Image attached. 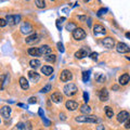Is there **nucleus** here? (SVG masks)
<instances>
[{"label": "nucleus", "mask_w": 130, "mask_h": 130, "mask_svg": "<svg viewBox=\"0 0 130 130\" xmlns=\"http://www.w3.org/2000/svg\"><path fill=\"white\" fill-rule=\"evenodd\" d=\"M129 113L126 112V111H121L120 113H118L117 115V121L118 123H126V120L129 118Z\"/></svg>", "instance_id": "6e6552de"}, {"label": "nucleus", "mask_w": 130, "mask_h": 130, "mask_svg": "<svg viewBox=\"0 0 130 130\" xmlns=\"http://www.w3.org/2000/svg\"><path fill=\"white\" fill-rule=\"evenodd\" d=\"M84 101H85L86 103L89 101V94H88V92H86V91L84 92Z\"/></svg>", "instance_id": "4c0bfd02"}, {"label": "nucleus", "mask_w": 130, "mask_h": 130, "mask_svg": "<svg viewBox=\"0 0 130 130\" xmlns=\"http://www.w3.org/2000/svg\"><path fill=\"white\" fill-rule=\"evenodd\" d=\"M63 91H64V93L67 96H72V95H75L76 94L77 91H78V89H77V86H76L75 84L70 83V84L65 85V87L63 88Z\"/></svg>", "instance_id": "f257e3e1"}, {"label": "nucleus", "mask_w": 130, "mask_h": 130, "mask_svg": "<svg viewBox=\"0 0 130 130\" xmlns=\"http://www.w3.org/2000/svg\"><path fill=\"white\" fill-rule=\"evenodd\" d=\"M9 80H10V77H9V75H2V77H1V81H2L1 89H5L6 85H7L8 83H9Z\"/></svg>", "instance_id": "b1692460"}, {"label": "nucleus", "mask_w": 130, "mask_h": 130, "mask_svg": "<svg viewBox=\"0 0 130 130\" xmlns=\"http://www.w3.org/2000/svg\"><path fill=\"white\" fill-rule=\"evenodd\" d=\"M0 25H1V27H5V26L7 25L6 19H0Z\"/></svg>", "instance_id": "ea45409f"}, {"label": "nucleus", "mask_w": 130, "mask_h": 130, "mask_svg": "<svg viewBox=\"0 0 130 130\" xmlns=\"http://www.w3.org/2000/svg\"><path fill=\"white\" fill-rule=\"evenodd\" d=\"M75 120L77 123H96L98 119L96 116L93 115H81V116H77Z\"/></svg>", "instance_id": "f03ea898"}, {"label": "nucleus", "mask_w": 130, "mask_h": 130, "mask_svg": "<svg viewBox=\"0 0 130 130\" xmlns=\"http://www.w3.org/2000/svg\"><path fill=\"white\" fill-rule=\"evenodd\" d=\"M95 81L99 84H102L105 81V76L103 74H96L95 75Z\"/></svg>", "instance_id": "cd10ccee"}, {"label": "nucleus", "mask_w": 130, "mask_h": 130, "mask_svg": "<svg viewBox=\"0 0 130 130\" xmlns=\"http://www.w3.org/2000/svg\"><path fill=\"white\" fill-rule=\"evenodd\" d=\"M32 31V26L28 22H25L22 24L21 26V32L22 34H30Z\"/></svg>", "instance_id": "9d476101"}, {"label": "nucleus", "mask_w": 130, "mask_h": 130, "mask_svg": "<svg viewBox=\"0 0 130 130\" xmlns=\"http://www.w3.org/2000/svg\"><path fill=\"white\" fill-rule=\"evenodd\" d=\"M16 127H18V129H25V124H23V123H19L18 125H16Z\"/></svg>", "instance_id": "a19ab883"}, {"label": "nucleus", "mask_w": 130, "mask_h": 130, "mask_svg": "<svg viewBox=\"0 0 130 130\" xmlns=\"http://www.w3.org/2000/svg\"><path fill=\"white\" fill-rule=\"evenodd\" d=\"M90 74H91L90 71H85L83 73V80H84V83H87V81L89 80V78H90Z\"/></svg>", "instance_id": "c85d7f7f"}, {"label": "nucleus", "mask_w": 130, "mask_h": 130, "mask_svg": "<svg viewBox=\"0 0 130 130\" xmlns=\"http://www.w3.org/2000/svg\"><path fill=\"white\" fill-rule=\"evenodd\" d=\"M125 128L126 129H130V117L126 120V123H125Z\"/></svg>", "instance_id": "58836bf2"}, {"label": "nucleus", "mask_w": 130, "mask_h": 130, "mask_svg": "<svg viewBox=\"0 0 130 130\" xmlns=\"http://www.w3.org/2000/svg\"><path fill=\"white\" fill-rule=\"evenodd\" d=\"M38 114H39V116L41 117V118H42V117H44V116H43V111H42V108H39Z\"/></svg>", "instance_id": "c03bdc74"}, {"label": "nucleus", "mask_w": 130, "mask_h": 130, "mask_svg": "<svg viewBox=\"0 0 130 130\" xmlns=\"http://www.w3.org/2000/svg\"><path fill=\"white\" fill-rule=\"evenodd\" d=\"M50 90H51V85H50V84H48L47 86H44V87L41 89V91H40V92H42V93H47V92H49Z\"/></svg>", "instance_id": "2f4dec72"}, {"label": "nucleus", "mask_w": 130, "mask_h": 130, "mask_svg": "<svg viewBox=\"0 0 130 130\" xmlns=\"http://www.w3.org/2000/svg\"><path fill=\"white\" fill-rule=\"evenodd\" d=\"M107 12V9H105V8H102V9H100L99 11H98V15L99 16H102L103 14H105Z\"/></svg>", "instance_id": "72a5a7b5"}, {"label": "nucleus", "mask_w": 130, "mask_h": 130, "mask_svg": "<svg viewBox=\"0 0 130 130\" xmlns=\"http://www.w3.org/2000/svg\"><path fill=\"white\" fill-rule=\"evenodd\" d=\"M28 53L32 56H40L41 55V52H40L39 48H30L28 49Z\"/></svg>", "instance_id": "412c9836"}, {"label": "nucleus", "mask_w": 130, "mask_h": 130, "mask_svg": "<svg viewBox=\"0 0 130 130\" xmlns=\"http://www.w3.org/2000/svg\"><path fill=\"white\" fill-rule=\"evenodd\" d=\"M28 76H29V78L30 80L32 81V83H37V81L40 79V76L37 72H35V71H30V72H28Z\"/></svg>", "instance_id": "2eb2a0df"}, {"label": "nucleus", "mask_w": 130, "mask_h": 130, "mask_svg": "<svg viewBox=\"0 0 130 130\" xmlns=\"http://www.w3.org/2000/svg\"><path fill=\"white\" fill-rule=\"evenodd\" d=\"M73 37L76 40H83L85 37H86V31H85L83 28H78L77 27L76 29L73 31Z\"/></svg>", "instance_id": "7ed1b4c3"}, {"label": "nucleus", "mask_w": 130, "mask_h": 130, "mask_svg": "<svg viewBox=\"0 0 130 130\" xmlns=\"http://www.w3.org/2000/svg\"><path fill=\"white\" fill-rule=\"evenodd\" d=\"M60 119L65 120V119H66V115H65V114H63V113H61V114H60Z\"/></svg>", "instance_id": "37998d69"}, {"label": "nucleus", "mask_w": 130, "mask_h": 130, "mask_svg": "<svg viewBox=\"0 0 130 130\" xmlns=\"http://www.w3.org/2000/svg\"><path fill=\"white\" fill-rule=\"evenodd\" d=\"M35 3H36V6H37L38 8H40V9H42V8L46 7V2L42 1V0H36Z\"/></svg>", "instance_id": "c756f323"}, {"label": "nucleus", "mask_w": 130, "mask_h": 130, "mask_svg": "<svg viewBox=\"0 0 130 130\" xmlns=\"http://www.w3.org/2000/svg\"><path fill=\"white\" fill-rule=\"evenodd\" d=\"M93 32H94V35L98 36V35H104L105 32H106V30H105V28L102 26V25H95L94 27H93Z\"/></svg>", "instance_id": "ddd939ff"}, {"label": "nucleus", "mask_w": 130, "mask_h": 130, "mask_svg": "<svg viewBox=\"0 0 130 130\" xmlns=\"http://www.w3.org/2000/svg\"><path fill=\"white\" fill-rule=\"evenodd\" d=\"M99 98H100V100L102 101V102H105V101H107V100H108V91H107L105 88L101 89V90L99 91Z\"/></svg>", "instance_id": "f8f14e48"}, {"label": "nucleus", "mask_w": 130, "mask_h": 130, "mask_svg": "<svg viewBox=\"0 0 130 130\" xmlns=\"http://www.w3.org/2000/svg\"><path fill=\"white\" fill-rule=\"evenodd\" d=\"M42 121H43V124H44V126H46V127H49V126L51 125V121L49 120V119H47L46 117H42Z\"/></svg>", "instance_id": "c9c22d12"}, {"label": "nucleus", "mask_w": 130, "mask_h": 130, "mask_svg": "<svg viewBox=\"0 0 130 130\" xmlns=\"http://www.w3.org/2000/svg\"><path fill=\"white\" fill-rule=\"evenodd\" d=\"M44 60H46L47 62L53 63V62H55L56 56H55V54H49V55H46V56H44Z\"/></svg>", "instance_id": "bb28decb"}, {"label": "nucleus", "mask_w": 130, "mask_h": 130, "mask_svg": "<svg viewBox=\"0 0 130 130\" xmlns=\"http://www.w3.org/2000/svg\"><path fill=\"white\" fill-rule=\"evenodd\" d=\"M78 20H81V21H84V20H87V16H78Z\"/></svg>", "instance_id": "49530a36"}, {"label": "nucleus", "mask_w": 130, "mask_h": 130, "mask_svg": "<svg viewBox=\"0 0 130 130\" xmlns=\"http://www.w3.org/2000/svg\"><path fill=\"white\" fill-rule=\"evenodd\" d=\"M61 81H63V83H66V81H70L72 78H73V75L72 73L68 71V70H64L62 73H61Z\"/></svg>", "instance_id": "39448f33"}, {"label": "nucleus", "mask_w": 130, "mask_h": 130, "mask_svg": "<svg viewBox=\"0 0 130 130\" xmlns=\"http://www.w3.org/2000/svg\"><path fill=\"white\" fill-rule=\"evenodd\" d=\"M126 37L130 39V32H126Z\"/></svg>", "instance_id": "8fccbe9b"}, {"label": "nucleus", "mask_w": 130, "mask_h": 130, "mask_svg": "<svg viewBox=\"0 0 130 130\" xmlns=\"http://www.w3.org/2000/svg\"><path fill=\"white\" fill-rule=\"evenodd\" d=\"M98 55H99V54H98V53H96V52H92V53L90 54V58H91L92 60H94V61H96V60H98Z\"/></svg>", "instance_id": "e433bc0d"}, {"label": "nucleus", "mask_w": 130, "mask_h": 130, "mask_svg": "<svg viewBox=\"0 0 130 130\" xmlns=\"http://www.w3.org/2000/svg\"><path fill=\"white\" fill-rule=\"evenodd\" d=\"M104 111H105V115H106V117H108V118H112V117L114 116L113 109L109 107V106H105L104 107Z\"/></svg>", "instance_id": "393cba45"}, {"label": "nucleus", "mask_w": 130, "mask_h": 130, "mask_svg": "<svg viewBox=\"0 0 130 130\" xmlns=\"http://www.w3.org/2000/svg\"><path fill=\"white\" fill-rule=\"evenodd\" d=\"M11 114V107L10 106H3L1 108V115L5 117V118H8Z\"/></svg>", "instance_id": "4be33fe9"}, {"label": "nucleus", "mask_w": 130, "mask_h": 130, "mask_svg": "<svg viewBox=\"0 0 130 130\" xmlns=\"http://www.w3.org/2000/svg\"><path fill=\"white\" fill-rule=\"evenodd\" d=\"M39 49H40L41 54H44V55H49V54H51V52H52L51 47L48 46V44H43V46H41Z\"/></svg>", "instance_id": "dca6fc26"}, {"label": "nucleus", "mask_w": 130, "mask_h": 130, "mask_svg": "<svg viewBox=\"0 0 130 130\" xmlns=\"http://www.w3.org/2000/svg\"><path fill=\"white\" fill-rule=\"evenodd\" d=\"M39 40V36L37 34H32L31 36H29V37H27L25 39V41L26 43H29V44H32V43H35V42H37Z\"/></svg>", "instance_id": "6ab92c4d"}, {"label": "nucleus", "mask_w": 130, "mask_h": 130, "mask_svg": "<svg viewBox=\"0 0 130 130\" xmlns=\"http://www.w3.org/2000/svg\"><path fill=\"white\" fill-rule=\"evenodd\" d=\"M116 49L117 51L119 52V53H128V52L130 51V48L128 44H126L124 42H118L116 46Z\"/></svg>", "instance_id": "423d86ee"}, {"label": "nucleus", "mask_w": 130, "mask_h": 130, "mask_svg": "<svg viewBox=\"0 0 130 130\" xmlns=\"http://www.w3.org/2000/svg\"><path fill=\"white\" fill-rule=\"evenodd\" d=\"M20 85H21V88L23 90H27V89L29 88V84H28V81L25 77H21V78H20Z\"/></svg>", "instance_id": "aec40b11"}, {"label": "nucleus", "mask_w": 130, "mask_h": 130, "mask_svg": "<svg viewBox=\"0 0 130 130\" xmlns=\"http://www.w3.org/2000/svg\"><path fill=\"white\" fill-rule=\"evenodd\" d=\"M88 25L91 26V19H88Z\"/></svg>", "instance_id": "09e8293b"}, {"label": "nucleus", "mask_w": 130, "mask_h": 130, "mask_svg": "<svg viewBox=\"0 0 130 130\" xmlns=\"http://www.w3.org/2000/svg\"><path fill=\"white\" fill-rule=\"evenodd\" d=\"M51 100H52V102H54V103H62L63 95L61 94V92H54V93H52V95H51Z\"/></svg>", "instance_id": "9b49d317"}, {"label": "nucleus", "mask_w": 130, "mask_h": 130, "mask_svg": "<svg viewBox=\"0 0 130 130\" xmlns=\"http://www.w3.org/2000/svg\"><path fill=\"white\" fill-rule=\"evenodd\" d=\"M41 73L46 76H50L53 73V67L49 66V65H44V66L41 67Z\"/></svg>", "instance_id": "f3484780"}, {"label": "nucleus", "mask_w": 130, "mask_h": 130, "mask_svg": "<svg viewBox=\"0 0 130 130\" xmlns=\"http://www.w3.org/2000/svg\"><path fill=\"white\" fill-rule=\"evenodd\" d=\"M29 65L32 67V68H38L40 65H41V63H40L39 60H31L29 62Z\"/></svg>", "instance_id": "a878e982"}, {"label": "nucleus", "mask_w": 130, "mask_h": 130, "mask_svg": "<svg viewBox=\"0 0 130 130\" xmlns=\"http://www.w3.org/2000/svg\"><path fill=\"white\" fill-rule=\"evenodd\" d=\"M76 24H74V23H70L68 25L66 26V29L67 30H72V31H74L75 29H76Z\"/></svg>", "instance_id": "7c9ffc66"}, {"label": "nucleus", "mask_w": 130, "mask_h": 130, "mask_svg": "<svg viewBox=\"0 0 130 130\" xmlns=\"http://www.w3.org/2000/svg\"><path fill=\"white\" fill-rule=\"evenodd\" d=\"M96 130H105V128H104V126H103V125H100V126H98Z\"/></svg>", "instance_id": "a18cd8bd"}, {"label": "nucleus", "mask_w": 130, "mask_h": 130, "mask_svg": "<svg viewBox=\"0 0 130 130\" xmlns=\"http://www.w3.org/2000/svg\"><path fill=\"white\" fill-rule=\"evenodd\" d=\"M65 105H66V108L70 109V111H75V109L78 107V103H77L76 101H73V100H68Z\"/></svg>", "instance_id": "4468645a"}, {"label": "nucleus", "mask_w": 130, "mask_h": 130, "mask_svg": "<svg viewBox=\"0 0 130 130\" xmlns=\"http://www.w3.org/2000/svg\"><path fill=\"white\" fill-rule=\"evenodd\" d=\"M130 81V75L129 74H124L119 77V84L121 86H126Z\"/></svg>", "instance_id": "a211bd4d"}, {"label": "nucleus", "mask_w": 130, "mask_h": 130, "mask_svg": "<svg viewBox=\"0 0 130 130\" xmlns=\"http://www.w3.org/2000/svg\"><path fill=\"white\" fill-rule=\"evenodd\" d=\"M56 46H58V50L61 52V53H63V52L65 51L64 46H63V43H62V42H58V44H56Z\"/></svg>", "instance_id": "473e14b6"}, {"label": "nucleus", "mask_w": 130, "mask_h": 130, "mask_svg": "<svg viewBox=\"0 0 130 130\" xmlns=\"http://www.w3.org/2000/svg\"><path fill=\"white\" fill-rule=\"evenodd\" d=\"M80 112L83 113V114H90V112H91V107L89 106V105H87V104H84L83 106L80 107Z\"/></svg>", "instance_id": "5701e85b"}, {"label": "nucleus", "mask_w": 130, "mask_h": 130, "mask_svg": "<svg viewBox=\"0 0 130 130\" xmlns=\"http://www.w3.org/2000/svg\"><path fill=\"white\" fill-rule=\"evenodd\" d=\"M31 124H30V121H27V123L25 124V128L27 129V130H31V126H30Z\"/></svg>", "instance_id": "79ce46f5"}, {"label": "nucleus", "mask_w": 130, "mask_h": 130, "mask_svg": "<svg viewBox=\"0 0 130 130\" xmlns=\"http://www.w3.org/2000/svg\"><path fill=\"white\" fill-rule=\"evenodd\" d=\"M88 53H89L88 48H81L80 50H78L75 53V58L76 59H84V58H86V56H88Z\"/></svg>", "instance_id": "0eeeda50"}, {"label": "nucleus", "mask_w": 130, "mask_h": 130, "mask_svg": "<svg viewBox=\"0 0 130 130\" xmlns=\"http://www.w3.org/2000/svg\"><path fill=\"white\" fill-rule=\"evenodd\" d=\"M18 106H21V107H25V108H27L26 105H24V104H22V103H19V104H18Z\"/></svg>", "instance_id": "de8ad7c7"}, {"label": "nucleus", "mask_w": 130, "mask_h": 130, "mask_svg": "<svg viewBox=\"0 0 130 130\" xmlns=\"http://www.w3.org/2000/svg\"><path fill=\"white\" fill-rule=\"evenodd\" d=\"M28 103L29 104H35V103H37V98L36 96H31L28 99Z\"/></svg>", "instance_id": "f704fd0d"}, {"label": "nucleus", "mask_w": 130, "mask_h": 130, "mask_svg": "<svg viewBox=\"0 0 130 130\" xmlns=\"http://www.w3.org/2000/svg\"><path fill=\"white\" fill-rule=\"evenodd\" d=\"M6 21H7L8 24L14 25V24H18L20 21H21V16L20 15H7Z\"/></svg>", "instance_id": "20e7f679"}, {"label": "nucleus", "mask_w": 130, "mask_h": 130, "mask_svg": "<svg viewBox=\"0 0 130 130\" xmlns=\"http://www.w3.org/2000/svg\"><path fill=\"white\" fill-rule=\"evenodd\" d=\"M102 43H103V46L107 49H112V48H114V46H115V41H114V39L111 37L104 38L102 40Z\"/></svg>", "instance_id": "1a4fd4ad"}, {"label": "nucleus", "mask_w": 130, "mask_h": 130, "mask_svg": "<svg viewBox=\"0 0 130 130\" xmlns=\"http://www.w3.org/2000/svg\"><path fill=\"white\" fill-rule=\"evenodd\" d=\"M113 89H115V90H117V89H118V87H117V86H114V87H113Z\"/></svg>", "instance_id": "3c124183"}]
</instances>
